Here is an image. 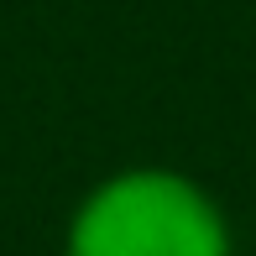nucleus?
<instances>
[{"mask_svg": "<svg viewBox=\"0 0 256 256\" xmlns=\"http://www.w3.org/2000/svg\"><path fill=\"white\" fill-rule=\"evenodd\" d=\"M63 256H230V230L183 172L131 168L78 204Z\"/></svg>", "mask_w": 256, "mask_h": 256, "instance_id": "f257e3e1", "label": "nucleus"}]
</instances>
